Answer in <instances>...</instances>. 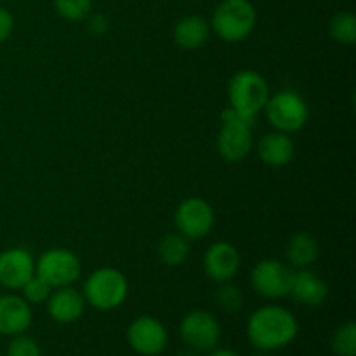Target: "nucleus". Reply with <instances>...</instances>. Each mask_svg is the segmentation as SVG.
Returning a JSON list of instances; mask_svg holds the SVG:
<instances>
[{
  "label": "nucleus",
  "mask_w": 356,
  "mask_h": 356,
  "mask_svg": "<svg viewBox=\"0 0 356 356\" xmlns=\"http://www.w3.org/2000/svg\"><path fill=\"white\" fill-rule=\"evenodd\" d=\"M298 318L284 306L268 305L256 309L247 323L250 344L261 351H275L289 346L298 337Z\"/></svg>",
  "instance_id": "nucleus-1"
},
{
  "label": "nucleus",
  "mask_w": 356,
  "mask_h": 356,
  "mask_svg": "<svg viewBox=\"0 0 356 356\" xmlns=\"http://www.w3.org/2000/svg\"><path fill=\"white\" fill-rule=\"evenodd\" d=\"M256 118L240 113L228 106L221 113V131L218 134V153L229 163H238L249 156L254 148L252 125Z\"/></svg>",
  "instance_id": "nucleus-2"
},
{
  "label": "nucleus",
  "mask_w": 356,
  "mask_h": 356,
  "mask_svg": "<svg viewBox=\"0 0 356 356\" xmlns=\"http://www.w3.org/2000/svg\"><path fill=\"white\" fill-rule=\"evenodd\" d=\"M256 23V9L249 0H222L214 9L209 24L221 40L236 44L252 33Z\"/></svg>",
  "instance_id": "nucleus-3"
},
{
  "label": "nucleus",
  "mask_w": 356,
  "mask_h": 356,
  "mask_svg": "<svg viewBox=\"0 0 356 356\" xmlns=\"http://www.w3.org/2000/svg\"><path fill=\"white\" fill-rule=\"evenodd\" d=\"M83 299L99 312H111L122 306L129 294V282L117 268H99L87 277Z\"/></svg>",
  "instance_id": "nucleus-4"
},
{
  "label": "nucleus",
  "mask_w": 356,
  "mask_h": 356,
  "mask_svg": "<svg viewBox=\"0 0 356 356\" xmlns=\"http://www.w3.org/2000/svg\"><path fill=\"white\" fill-rule=\"evenodd\" d=\"M270 97V86L261 73L254 70H242L235 73L228 82L229 106L250 118H256L263 111Z\"/></svg>",
  "instance_id": "nucleus-5"
},
{
  "label": "nucleus",
  "mask_w": 356,
  "mask_h": 356,
  "mask_svg": "<svg viewBox=\"0 0 356 356\" xmlns=\"http://www.w3.org/2000/svg\"><path fill=\"white\" fill-rule=\"evenodd\" d=\"M263 111L270 125H273L277 131L285 132V134L299 132L308 124L309 118V110L306 101L302 99L301 94L291 89H284L275 94H270Z\"/></svg>",
  "instance_id": "nucleus-6"
},
{
  "label": "nucleus",
  "mask_w": 356,
  "mask_h": 356,
  "mask_svg": "<svg viewBox=\"0 0 356 356\" xmlns=\"http://www.w3.org/2000/svg\"><path fill=\"white\" fill-rule=\"evenodd\" d=\"M35 273L44 278L52 289L68 287L79 280L82 264L75 252L63 247H52L35 261Z\"/></svg>",
  "instance_id": "nucleus-7"
},
{
  "label": "nucleus",
  "mask_w": 356,
  "mask_h": 356,
  "mask_svg": "<svg viewBox=\"0 0 356 356\" xmlns=\"http://www.w3.org/2000/svg\"><path fill=\"white\" fill-rule=\"evenodd\" d=\"M177 233L188 240H200L212 232L216 214L212 205L200 197L184 198L174 212Z\"/></svg>",
  "instance_id": "nucleus-8"
},
{
  "label": "nucleus",
  "mask_w": 356,
  "mask_h": 356,
  "mask_svg": "<svg viewBox=\"0 0 356 356\" xmlns=\"http://www.w3.org/2000/svg\"><path fill=\"white\" fill-rule=\"evenodd\" d=\"M292 268L278 259H263L254 266L250 284L259 296L266 299H282L289 296L292 284Z\"/></svg>",
  "instance_id": "nucleus-9"
},
{
  "label": "nucleus",
  "mask_w": 356,
  "mask_h": 356,
  "mask_svg": "<svg viewBox=\"0 0 356 356\" xmlns=\"http://www.w3.org/2000/svg\"><path fill=\"white\" fill-rule=\"evenodd\" d=\"M181 337L195 351H211L221 339V325L212 313L195 309L181 320Z\"/></svg>",
  "instance_id": "nucleus-10"
},
{
  "label": "nucleus",
  "mask_w": 356,
  "mask_h": 356,
  "mask_svg": "<svg viewBox=\"0 0 356 356\" xmlns=\"http://www.w3.org/2000/svg\"><path fill=\"white\" fill-rule=\"evenodd\" d=\"M169 341L165 325L155 316L143 315L136 318L127 329V343L141 356H156L162 353Z\"/></svg>",
  "instance_id": "nucleus-11"
},
{
  "label": "nucleus",
  "mask_w": 356,
  "mask_h": 356,
  "mask_svg": "<svg viewBox=\"0 0 356 356\" xmlns=\"http://www.w3.org/2000/svg\"><path fill=\"white\" fill-rule=\"evenodd\" d=\"M35 275V259L23 247H10L0 252V287L21 291Z\"/></svg>",
  "instance_id": "nucleus-12"
},
{
  "label": "nucleus",
  "mask_w": 356,
  "mask_h": 356,
  "mask_svg": "<svg viewBox=\"0 0 356 356\" xmlns=\"http://www.w3.org/2000/svg\"><path fill=\"white\" fill-rule=\"evenodd\" d=\"M240 270V252L229 242H216L204 254V271L216 284L232 282Z\"/></svg>",
  "instance_id": "nucleus-13"
},
{
  "label": "nucleus",
  "mask_w": 356,
  "mask_h": 356,
  "mask_svg": "<svg viewBox=\"0 0 356 356\" xmlns=\"http://www.w3.org/2000/svg\"><path fill=\"white\" fill-rule=\"evenodd\" d=\"M30 302L23 296L2 294L0 296V336H19L31 325Z\"/></svg>",
  "instance_id": "nucleus-14"
},
{
  "label": "nucleus",
  "mask_w": 356,
  "mask_h": 356,
  "mask_svg": "<svg viewBox=\"0 0 356 356\" xmlns=\"http://www.w3.org/2000/svg\"><path fill=\"white\" fill-rule=\"evenodd\" d=\"M45 302H47L49 316L58 323L76 322L83 315V309L87 305L82 292L73 289L72 285L52 289L51 296Z\"/></svg>",
  "instance_id": "nucleus-15"
},
{
  "label": "nucleus",
  "mask_w": 356,
  "mask_h": 356,
  "mask_svg": "<svg viewBox=\"0 0 356 356\" xmlns=\"http://www.w3.org/2000/svg\"><path fill=\"white\" fill-rule=\"evenodd\" d=\"M289 296L301 305L309 306V308H318L329 298V285L322 278L316 277L313 271L305 268V270L294 271V275H292Z\"/></svg>",
  "instance_id": "nucleus-16"
},
{
  "label": "nucleus",
  "mask_w": 356,
  "mask_h": 356,
  "mask_svg": "<svg viewBox=\"0 0 356 356\" xmlns=\"http://www.w3.org/2000/svg\"><path fill=\"white\" fill-rule=\"evenodd\" d=\"M257 153L268 167H285L296 155L294 139L291 138V134L280 131L268 132L261 138Z\"/></svg>",
  "instance_id": "nucleus-17"
},
{
  "label": "nucleus",
  "mask_w": 356,
  "mask_h": 356,
  "mask_svg": "<svg viewBox=\"0 0 356 356\" xmlns=\"http://www.w3.org/2000/svg\"><path fill=\"white\" fill-rule=\"evenodd\" d=\"M209 35H211V24L207 19L197 16V14H191V16L177 21L172 31L174 42L184 51L200 49L209 40Z\"/></svg>",
  "instance_id": "nucleus-18"
},
{
  "label": "nucleus",
  "mask_w": 356,
  "mask_h": 356,
  "mask_svg": "<svg viewBox=\"0 0 356 356\" xmlns=\"http://www.w3.org/2000/svg\"><path fill=\"white\" fill-rule=\"evenodd\" d=\"M287 261L291 268L305 270L309 268L313 263H316L320 256L318 240L308 232H298L291 236L287 243Z\"/></svg>",
  "instance_id": "nucleus-19"
},
{
  "label": "nucleus",
  "mask_w": 356,
  "mask_h": 356,
  "mask_svg": "<svg viewBox=\"0 0 356 356\" xmlns=\"http://www.w3.org/2000/svg\"><path fill=\"white\" fill-rule=\"evenodd\" d=\"M160 261L169 268L183 266L190 257V240L181 233H167L156 245Z\"/></svg>",
  "instance_id": "nucleus-20"
},
{
  "label": "nucleus",
  "mask_w": 356,
  "mask_h": 356,
  "mask_svg": "<svg viewBox=\"0 0 356 356\" xmlns=\"http://www.w3.org/2000/svg\"><path fill=\"white\" fill-rule=\"evenodd\" d=\"M329 31L336 42L351 45L356 42V16L350 10H341L330 19Z\"/></svg>",
  "instance_id": "nucleus-21"
},
{
  "label": "nucleus",
  "mask_w": 356,
  "mask_h": 356,
  "mask_svg": "<svg viewBox=\"0 0 356 356\" xmlns=\"http://www.w3.org/2000/svg\"><path fill=\"white\" fill-rule=\"evenodd\" d=\"M332 350L337 356H356V325L355 322L343 323L334 332Z\"/></svg>",
  "instance_id": "nucleus-22"
},
{
  "label": "nucleus",
  "mask_w": 356,
  "mask_h": 356,
  "mask_svg": "<svg viewBox=\"0 0 356 356\" xmlns=\"http://www.w3.org/2000/svg\"><path fill=\"white\" fill-rule=\"evenodd\" d=\"M59 16L66 21H83L92 13V0H54Z\"/></svg>",
  "instance_id": "nucleus-23"
},
{
  "label": "nucleus",
  "mask_w": 356,
  "mask_h": 356,
  "mask_svg": "<svg viewBox=\"0 0 356 356\" xmlns=\"http://www.w3.org/2000/svg\"><path fill=\"white\" fill-rule=\"evenodd\" d=\"M216 302L219 308L226 313H235L242 308L243 294L236 285H232L229 282L221 284V287L216 292Z\"/></svg>",
  "instance_id": "nucleus-24"
},
{
  "label": "nucleus",
  "mask_w": 356,
  "mask_h": 356,
  "mask_svg": "<svg viewBox=\"0 0 356 356\" xmlns=\"http://www.w3.org/2000/svg\"><path fill=\"white\" fill-rule=\"evenodd\" d=\"M21 292H23V299L30 305H42L49 299L51 296L52 287L44 280L42 277H38L37 273L26 282V284L21 287Z\"/></svg>",
  "instance_id": "nucleus-25"
},
{
  "label": "nucleus",
  "mask_w": 356,
  "mask_h": 356,
  "mask_svg": "<svg viewBox=\"0 0 356 356\" xmlns=\"http://www.w3.org/2000/svg\"><path fill=\"white\" fill-rule=\"evenodd\" d=\"M7 356H42V351L37 341L19 334V336H14L7 346Z\"/></svg>",
  "instance_id": "nucleus-26"
},
{
  "label": "nucleus",
  "mask_w": 356,
  "mask_h": 356,
  "mask_svg": "<svg viewBox=\"0 0 356 356\" xmlns=\"http://www.w3.org/2000/svg\"><path fill=\"white\" fill-rule=\"evenodd\" d=\"M14 30V17L6 7L0 6V44L10 37Z\"/></svg>",
  "instance_id": "nucleus-27"
},
{
  "label": "nucleus",
  "mask_w": 356,
  "mask_h": 356,
  "mask_svg": "<svg viewBox=\"0 0 356 356\" xmlns=\"http://www.w3.org/2000/svg\"><path fill=\"white\" fill-rule=\"evenodd\" d=\"M86 19H89V24H87L89 33L96 35V37H99V35H103L108 30V21L103 14H89Z\"/></svg>",
  "instance_id": "nucleus-28"
},
{
  "label": "nucleus",
  "mask_w": 356,
  "mask_h": 356,
  "mask_svg": "<svg viewBox=\"0 0 356 356\" xmlns=\"http://www.w3.org/2000/svg\"><path fill=\"white\" fill-rule=\"evenodd\" d=\"M209 356H238L235 353V351L232 350H211V353H209Z\"/></svg>",
  "instance_id": "nucleus-29"
},
{
  "label": "nucleus",
  "mask_w": 356,
  "mask_h": 356,
  "mask_svg": "<svg viewBox=\"0 0 356 356\" xmlns=\"http://www.w3.org/2000/svg\"><path fill=\"white\" fill-rule=\"evenodd\" d=\"M177 356H197L195 353H190V351H186V353H179Z\"/></svg>",
  "instance_id": "nucleus-30"
},
{
  "label": "nucleus",
  "mask_w": 356,
  "mask_h": 356,
  "mask_svg": "<svg viewBox=\"0 0 356 356\" xmlns=\"http://www.w3.org/2000/svg\"><path fill=\"white\" fill-rule=\"evenodd\" d=\"M0 356H2V355H0Z\"/></svg>",
  "instance_id": "nucleus-31"
}]
</instances>
